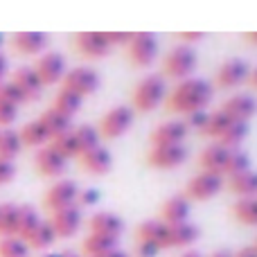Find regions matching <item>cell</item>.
Masks as SVG:
<instances>
[{
    "label": "cell",
    "instance_id": "60d3db41",
    "mask_svg": "<svg viewBox=\"0 0 257 257\" xmlns=\"http://www.w3.org/2000/svg\"><path fill=\"white\" fill-rule=\"evenodd\" d=\"M0 99H5V102H12V104H21V102H25V95H23V90L18 88L16 84H14L12 79H7V81H0Z\"/></svg>",
    "mask_w": 257,
    "mask_h": 257
},
{
    "label": "cell",
    "instance_id": "d4e9b609",
    "mask_svg": "<svg viewBox=\"0 0 257 257\" xmlns=\"http://www.w3.org/2000/svg\"><path fill=\"white\" fill-rule=\"evenodd\" d=\"M228 187L235 194H239V199L257 196V172L255 169H244L239 174H232V176H228Z\"/></svg>",
    "mask_w": 257,
    "mask_h": 257
},
{
    "label": "cell",
    "instance_id": "9a60e30c",
    "mask_svg": "<svg viewBox=\"0 0 257 257\" xmlns=\"http://www.w3.org/2000/svg\"><path fill=\"white\" fill-rule=\"evenodd\" d=\"M34 163H36V169H39L43 176H59V174H63V169H66L68 158L63 154H59L48 142V145H43L36 151Z\"/></svg>",
    "mask_w": 257,
    "mask_h": 257
},
{
    "label": "cell",
    "instance_id": "836d02e7",
    "mask_svg": "<svg viewBox=\"0 0 257 257\" xmlns=\"http://www.w3.org/2000/svg\"><path fill=\"white\" fill-rule=\"evenodd\" d=\"M41 223V217L32 205H18V228H16V237L25 239L32 230Z\"/></svg>",
    "mask_w": 257,
    "mask_h": 257
},
{
    "label": "cell",
    "instance_id": "f35d334b",
    "mask_svg": "<svg viewBox=\"0 0 257 257\" xmlns=\"http://www.w3.org/2000/svg\"><path fill=\"white\" fill-rule=\"evenodd\" d=\"M244 169H250V160L248 154L237 149H228V160H226V169H223V176H232V174H239Z\"/></svg>",
    "mask_w": 257,
    "mask_h": 257
},
{
    "label": "cell",
    "instance_id": "d6986e66",
    "mask_svg": "<svg viewBox=\"0 0 257 257\" xmlns=\"http://www.w3.org/2000/svg\"><path fill=\"white\" fill-rule=\"evenodd\" d=\"M88 226H90V232H95V235L113 237V239H117V237L122 235V230H124L122 217H117V214H113V212H95L93 217H90Z\"/></svg>",
    "mask_w": 257,
    "mask_h": 257
},
{
    "label": "cell",
    "instance_id": "e0dca14e",
    "mask_svg": "<svg viewBox=\"0 0 257 257\" xmlns=\"http://www.w3.org/2000/svg\"><path fill=\"white\" fill-rule=\"evenodd\" d=\"M187 131L190 128L185 126L183 120H167L151 131V138H149L151 147L154 145H183Z\"/></svg>",
    "mask_w": 257,
    "mask_h": 257
},
{
    "label": "cell",
    "instance_id": "277c9868",
    "mask_svg": "<svg viewBox=\"0 0 257 257\" xmlns=\"http://www.w3.org/2000/svg\"><path fill=\"white\" fill-rule=\"evenodd\" d=\"M223 187V176L214 172H203L201 169L196 176H192L185 185V199L187 201H205L212 199L214 194H219Z\"/></svg>",
    "mask_w": 257,
    "mask_h": 257
},
{
    "label": "cell",
    "instance_id": "9c48e42d",
    "mask_svg": "<svg viewBox=\"0 0 257 257\" xmlns=\"http://www.w3.org/2000/svg\"><path fill=\"white\" fill-rule=\"evenodd\" d=\"M133 124V108L131 106H113L99 120V136L117 138Z\"/></svg>",
    "mask_w": 257,
    "mask_h": 257
},
{
    "label": "cell",
    "instance_id": "680465c9",
    "mask_svg": "<svg viewBox=\"0 0 257 257\" xmlns=\"http://www.w3.org/2000/svg\"><path fill=\"white\" fill-rule=\"evenodd\" d=\"M63 257H79L77 253H63Z\"/></svg>",
    "mask_w": 257,
    "mask_h": 257
},
{
    "label": "cell",
    "instance_id": "5b68a950",
    "mask_svg": "<svg viewBox=\"0 0 257 257\" xmlns=\"http://www.w3.org/2000/svg\"><path fill=\"white\" fill-rule=\"evenodd\" d=\"M128 59L138 66H149L158 54V36L154 32H133L131 41L126 43Z\"/></svg>",
    "mask_w": 257,
    "mask_h": 257
},
{
    "label": "cell",
    "instance_id": "3957f363",
    "mask_svg": "<svg viewBox=\"0 0 257 257\" xmlns=\"http://www.w3.org/2000/svg\"><path fill=\"white\" fill-rule=\"evenodd\" d=\"M199 63V54H196L194 45L190 43H176L172 50H167L163 59V75L172 77V79H187L192 70Z\"/></svg>",
    "mask_w": 257,
    "mask_h": 257
},
{
    "label": "cell",
    "instance_id": "db71d44e",
    "mask_svg": "<svg viewBox=\"0 0 257 257\" xmlns=\"http://www.w3.org/2000/svg\"><path fill=\"white\" fill-rule=\"evenodd\" d=\"M244 39H246V41H250V43H257V30H253V32H246Z\"/></svg>",
    "mask_w": 257,
    "mask_h": 257
},
{
    "label": "cell",
    "instance_id": "ac0fdd59",
    "mask_svg": "<svg viewBox=\"0 0 257 257\" xmlns=\"http://www.w3.org/2000/svg\"><path fill=\"white\" fill-rule=\"evenodd\" d=\"M190 210H192L190 201H187L183 194L169 196V199H165L163 205H160V221H165L167 226L190 221Z\"/></svg>",
    "mask_w": 257,
    "mask_h": 257
},
{
    "label": "cell",
    "instance_id": "8d00e7d4",
    "mask_svg": "<svg viewBox=\"0 0 257 257\" xmlns=\"http://www.w3.org/2000/svg\"><path fill=\"white\" fill-rule=\"evenodd\" d=\"M30 255H32V248L21 237L12 235L0 239V257H30Z\"/></svg>",
    "mask_w": 257,
    "mask_h": 257
},
{
    "label": "cell",
    "instance_id": "681fc988",
    "mask_svg": "<svg viewBox=\"0 0 257 257\" xmlns=\"http://www.w3.org/2000/svg\"><path fill=\"white\" fill-rule=\"evenodd\" d=\"M232 257H257V250L253 246H244V248H239L237 253H232Z\"/></svg>",
    "mask_w": 257,
    "mask_h": 257
},
{
    "label": "cell",
    "instance_id": "7a4b0ae2",
    "mask_svg": "<svg viewBox=\"0 0 257 257\" xmlns=\"http://www.w3.org/2000/svg\"><path fill=\"white\" fill-rule=\"evenodd\" d=\"M167 97V84H165L163 75H156V72H149L145 75L136 86H133L131 93V108L136 111H151L156 108L163 99Z\"/></svg>",
    "mask_w": 257,
    "mask_h": 257
},
{
    "label": "cell",
    "instance_id": "8fae6325",
    "mask_svg": "<svg viewBox=\"0 0 257 257\" xmlns=\"http://www.w3.org/2000/svg\"><path fill=\"white\" fill-rule=\"evenodd\" d=\"M72 45L79 54L84 57H104L111 50V43L106 41V34L97 30H86V32H77L72 36Z\"/></svg>",
    "mask_w": 257,
    "mask_h": 257
},
{
    "label": "cell",
    "instance_id": "b9f144b4",
    "mask_svg": "<svg viewBox=\"0 0 257 257\" xmlns=\"http://www.w3.org/2000/svg\"><path fill=\"white\" fill-rule=\"evenodd\" d=\"M208 115H210L208 108H196V111L185 113V120L183 122H185L187 128H201V131H203L205 122H208Z\"/></svg>",
    "mask_w": 257,
    "mask_h": 257
},
{
    "label": "cell",
    "instance_id": "f1b7e54d",
    "mask_svg": "<svg viewBox=\"0 0 257 257\" xmlns=\"http://www.w3.org/2000/svg\"><path fill=\"white\" fill-rule=\"evenodd\" d=\"M113 248H117V239L104 237V235H95V232H90L84 239V244H81V250H84L86 257H102Z\"/></svg>",
    "mask_w": 257,
    "mask_h": 257
},
{
    "label": "cell",
    "instance_id": "4dcf8cb0",
    "mask_svg": "<svg viewBox=\"0 0 257 257\" xmlns=\"http://www.w3.org/2000/svg\"><path fill=\"white\" fill-rule=\"evenodd\" d=\"M81 102H84V97L81 95H77V93H72V90H68V88H59L57 90V95H54V104L52 106L57 108V111H61V113H66V115H70L72 117V113H77L81 108Z\"/></svg>",
    "mask_w": 257,
    "mask_h": 257
},
{
    "label": "cell",
    "instance_id": "bcb514c9",
    "mask_svg": "<svg viewBox=\"0 0 257 257\" xmlns=\"http://www.w3.org/2000/svg\"><path fill=\"white\" fill-rule=\"evenodd\" d=\"M136 257H156L160 253V248L156 244H149V241H136Z\"/></svg>",
    "mask_w": 257,
    "mask_h": 257
},
{
    "label": "cell",
    "instance_id": "94428289",
    "mask_svg": "<svg viewBox=\"0 0 257 257\" xmlns=\"http://www.w3.org/2000/svg\"><path fill=\"white\" fill-rule=\"evenodd\" d=\"M253 248H255V250H257V239H255V244H253Z\"/></svg>",
    "mask_w": 257,
    "mask_h": 257
},
{
    "label": "cell",
    "instance_id": "6f0895ef",
    "mask_svg": "<svg viewBox=\"0 0 257 257\" xmlns=\"http://www.w3.org/2000/svg\"><path fill=\"white\" fill-rule=\"evenodd\" d=\"M41 257H63V253H43Z\"/></svg>",
    "mask_w": 257,
    "mask_h": 257
},
{
    "label": "cell",
    "instance_id": "f6af8a7d",
    "mask_svg": "<svg viewBox=\"0 0 257 257\" xmlns=\"http://www.w3.org/2000/svg\"><path fill=\"white\" fill-rule=\"evenodd\" d=\"M106 34V41L111 45H126L128 41H131V34L133 32H126V30H111V32H104Z\"/></svg>",
    "mask_w": 257,
    "mask_h": 257
},
{
    "label": "cell",
    "instance_id": "cb8c5ba5",
    "mask_svg": "<svg viewBox=\"0 0 257 257\" xmlns=\"http://www.w3.org/2000/svg\"><path fill=\"white\" fill-rule=\"evenodd\" d=\"M79 160H81V165L93 174H106L113 165L111 151H108L104 145H97V147H93V149L79 154Z\"/></svg>",
    "mask_w": 257,
    "mask_h": 257
},
{
    "label": "cell",
    "instance_id": "c3c4849f",
    "mask_svg": "<svg viewBox=\"0 0 257 257\" xmlns=\"http://www.w3.org/2000/svg\"><path fill=\"white\" fill-rule=\"evenodd\" d=\"M203 36H205L203 32H178L181 43H190V45H192V41H201Z\"/></svg>",
    "mask_w": 257,
    "mask_h": 257
},
{
    "label": "cell",
    "instance_id": "e575fe53",
    "mask_svg": "<svg viewBox=\"0 0 257 257\" xmlns=\"http://www.w3.org/2000/svg\"><path fill=\"white\" fill-rule=\"evenodd\" d=\"M18 228V205L16 203H0V235L12 237Z\"/></svg>",
    "mask_w": 257,
    "mask_h": 257
},
{
    "label": "cell",
    "instance_id": "7c38bea8",
    "mask_svg": "<svg viewBox=\"0 0 257 257\" xmlns=\"http://www.w3.org/2000/svg\"><path fill=\"white\" fill-rule=\"evenodd\" d=\"M187 158V149L185 145H154L147 154L149 165L160 169H169V167H178L181 163H185Z\"/></svg>",
    "mask_w": 257,
    "mask_h": 257
},
{
    "label": "cell",
    "instance_id": "91938a15",
    "mask_svg": "<svg viewBox=\"0 0 257 257\" xmlns=\"http://www.w3.org/2000/svg\"><path fill=\"white\" fill-rule=\"evenodd\" d=\"M3 43H5V36H3V34H0V45H3Z\"/></svg>",
    "mask_w": 257,
    "mask_h": 257
},
{
    "label": "cell",
    "instance_id": "9f6ffc18",
    "mask_svg": "<svg viewBox=\"0 0 257 257\" xmlns=\"http://www.w3.org/2000/svg\"><path fill=\"white\" fill-rule=\"evenodd\" d=\"M178 257H203L201 253H196V250H185L183 255H178Z\"/></svg>",
    "mask_w": 257,
    "mask_h": 257
},
{
    "label": "cell",
    "instance_id": "7bdbcfd3",
    "mask_svg": "<svg viewBox=\"0 0 257 257\" xmlns=\"http://www.w3.org/2000/svg\"><path fill=\"white\" fill-rule=\"evenodd\" d=\"M99 190H95V187H84V190H79V194H77V205L79 208H90V205H95L99 201Z\"/></svg>",
    "mask_w": 257,
    "mask_h": 257
},
{
    "label": "cell",
    "instance_id": "44dd1931",
    "mask_svg": "<svg viewBox=\"0 0 257 257\" xmlns=\"http://www.w3.org/2000/svg\"><path fill=\"white\" fill-rule=\"evenodd\" d=\"M199 235H201L199 226H194L192 221L174 223L167 230V248H185V246H192L199 239Z\"/></svg>",
    "mask_w": 257,
    "mask_h": 257
},
{
    "label": "cell",
    "instance_id": "ee69618b",
    "mask_svg": "<svg viewBox=\"0 0 257 257\" xmlns=\"http://www.w3.org/2000/svg\"><path fill=\"white\" fill-rule=\"evenodd\" d=\"M16 113H18L16 104L0 99V126H9V124H12V122L16 120Z\"/></svg>",
    "mask_w": 257,
    "mask_h": 257
},
{
    "label": "cell",
    "instance_id": "8992f818",
    "mask_svg": "<svg viewBox=\"0 0 257 257\" xmlns=\"http://www.w3.org/2000/svg\"><path fill=\"white\" fill-rule=\"evenodd\" d=\"M77 194H79V185L70 178H59L57 183L50 185V190L43 196V205L50 212H57V210L70 208L77 205Z\"/></svg>",
    "mask_w": 257,
    "mask_h": 257
},
{
    "label": "cell",
    "instance_id": "2e32d148",
    "mask_svg": "<svg viewBox=\"0 0 257 257\" xmlns=\"http://www.w3.org/2000/svg\"><path fill=\"white\" fill-rule=\"evenodd\" d=\"M50 36L45 32H39V30H21V32H14L9 43H12L14 50L23 54H36L41 50H45L48 45Z\"/></svg>",
    "mask_w": 257,
    "mask_h": 257
},
{
    "label": "cell",
    "instance_id": "4fadbf2b",
    "mask_svg": "<svg viewBox=\"0 0 257 257\" xmlns=\"http://www.w3.org/2000/svg\"><path fill=\"white\" fill-rule=\"evenodd\" d=\"M221 111L235 122H248L257 113V99L250 93H235L223 102Z\"/></svg>",
    "mask_w": 257,
    "mask_h": 257
},
{
    "label": "cell",
    "instance_id": "f546056e",
    "mask_svg": "<svg viewBox=\"0 0 257 257\" xmlns=\"http://www.w3.org/2000/svg\"><path fill=\"white\" fill-rule=\"evenodd\" d=\"M232 217L246 226H257V196H244L237 199L232 205Z\"/></svg>",
    "mask_w": 257,
    "mask_h": 257
},
{
    "label": "cell",
    "instance_id": "f907efd6",
    "mask_svg": "<svg viewBox=\"0 0 257 257\" xmlns=\"http://www.w3.org/2000/svg\"><path fill=\"white\" fill-rule=\"evenodd\" d=\"M5 75H7V57L0 52V81H3Z\"/></svg>",
    "mask_w": 257,
    "mask_h": 257
},
{
    "label": "cell",
    "instance_id": "6da1fadb",
    "mask_svg": "<svg viewBox=\"0 0 257 257\" xmlns=\"http://www.w3.org/2000/svg\"><path fill=\"white\" fill-rule=\"evenodd\" d=\"M214 95V84L203 77H187L181 79L174 90L167 95V108L176 113H190L196 108H205Z\"/></svg>",
    "mask_w": 257,
    "mask_h": 257
},
{
    "label": "cell",
    "instance_id": "ab89813d",
    "mask_svg": "<svg viewBox=\"0 0 257 257\" xmlns=\"http://www.w3.org/2000/svg\"><path fill=\"white\" fill-rule=\"evenodd\" d=\"M230 122H232L230 117H228L221 108H217V111H212L208 115V122H205V126H203V133H208V136H212V138H219L223 131H226V126L230 124Z\"/></svg>",
    "mask_w": 257,
    "mask_h": 257
},
{
    "label": "cell",
    "instance_id": "ba28073f",
    "mask_svg": "<svg viewBox=\"0 0 257 257\" xmlns=\"http://www.w3.org/2000/svg\"><path fill=\"white\" fill-rule=\"evenodd\" d=\"M248 75H250L248 61H244V59H239V57H232L217 68L214 86H219V88H235V86L244 84V81L248 79Z\"/></svg>",
    "mask_w": 257,
    "mask_h": 257
},
{
    "label": "cell",
    "instance_id": "83f0119b",
    "mask_svg": "<svg viewBox=\"0 0 257 257\" xmlns=\"http://www.w3.org/2000/svg\"><path fill=\"white\" fill-rule=\"evenodd\" d=\"M18 136H21L23 145H30V147H43L50 142V133L41 120H32V122H27V124H23Z\"/></svg>",
    "mask_w": 257,
    "mask_h": 257
},
{
    "label": "cell",
    "instance_id": "ffe728a7",
    "mask_svg": "<svg viewBox=\"0 0 257 257\" xmlns=\"http://www.w3.org/2000/svg\"><path fill=\"white\" fill-rule=\"evenodd\" d=\"M12 81L23 90L25 99L39 97L41 90H43V81H41V77L36 75L34 66H21V68H16V70H14Z\"/></svg>",
    "mask_w": 257,
    "mask_h": 257
},
{
    "label": "cell",
    "instance_id": "d6a6232c",
    "mask_svg": "<svg viewBox=\"0 0 257 257\" xmlns=\"http://www.w3.org/2000/svg\"><path fill=\"white\" fill-rule=\"evenodd\" d=\"M21 147H23V142L16 128H12V126L0 128V158L12 160L21 151Z\"/></svg>",
    "mask_w": 257,
    "mask_h": 257
},
{
    "label": "cell",
    "instance_id": "11a10c76",
    "mask_svg": "<svg viewBox=\"0 0 257 257\" xmlns=\"http://www.w3.org/2000/svg\"><path fill=\"white\" fill-rule=\"evenodd\" d=\"M248 81H250V84H253L255 88H257V68H253V70H250V75H248Z\"/></svg>",
    "mask_w": 257,
    "mask_h": 257
},
{
    "label": "cell",
    "instance_id": "f5cc1de1",
    "mask_svg": "<svg viewBox=\"0 0 257 257\" xmlns=\"http://www.w3.org/2000/svg\"><path fill=\"white\" fill-rule=\"evenodd\" d=\"M208 257H232L230 250H214V253H210Z\"/></svg>",
    "mask_w": 257,
    "mask_h": 257
},
{
    "label": "cell",
    "instance_id": "74e56055",
    "mask_svg": "<svg viewBox=\"0 0 257 257\" xmlns=\"http://www.w3.org/2000/svg\"><path fill=\"white\" fill-rule=\"evenodd\" d=\"M72 131H75V138H77V142H79V154L97 147L99 138H102L97 131V126H93V124H81V126L72 128Z\"/></svg>",
    "mask_w": 257,
    "mask_h": 257
},
{
    "label": "cell",
    "instance_id": "484cf974",
    "mask_svg": "<svg viewBox=\"0 0 257 257\" xmlns=\"http://www.w3.org/2000/svg\"><path fill=\"white\" fill-rule=\"evenodd\" d=\"M25 241H27V246H30V248L45 250V248H50V246L57 241V232H54L52 223L41 219V223L30 232V235L25 237Z\"/></svg>",
    "mask_w": 257,
    "mask_h": 257
},
{
    "label": "cell",
    "instance_id": "30bf717a",
    "mask_svg": "<svg viewBox=\"0 0 257 257\" xmlns=\"http://www.w3.org/2000/svg\"><path fill=\"white\" fill-rule=\"evenodd\" d=\"M34 70H36V75L41 77L43 86L57 84V81H61L63 75H66V57H63L61 52H54V50L43 52L39 59H36Z\"/></svg>",
    "mask_w": 257,
    "mask_h": 257
},
{
    "label": "cell",
    "instance_id": "603a6c76",
    "mask_svg": "<svg viewBox=\"0 0 257 257\" xmlns=\"http://www.w3.org/2000/svg\"><path fill=\"white\" fill-rule=\"evenodd\" d=\"M226 160H228V149L219 142L208 145L203 151L199 154V165L203 172H214L223 176V169H226Z\"/></svg>",
    "mask_w": 257,
    "mask_h": 257
},
{
    "label": "cell",
    "instance_id": "1f68e13d",
    "mask_svg": "<svg viewBox=\"0 0 257 257\" xmlns=\"http://www.w3.org/2000/svg\"><path fill=\"white\" fill-rule=\"evenodd\" d=\"M246 133H248V122H235L232 120L217 140H219V145H223L226 149H237V147L241 145V140L246 138Z\"/></svg>",
    "mask_w": 257,
    "mask_h": 257
},
{
    "label": "cell",
    "instance_id": "7dc6e473",
    "mask_svg": "<svg viewBox=\"0 0 257 257\" xmlns=\"http://www.w3.org/2000/svg\"><path fill=\"white\" fill-rule=\"evenodd\" d=\"M16 174V167H14V160H7V158H0V185L3 183H9Z\"/></svg>",
    "mask_w": 257,
    "mask_h": 257
},
{
    "label": "cell",
    "instance_id": "d590c367",
    "mask_svg": "<svg viewBox=\"0 0 257 257\" xmlns=\"http://www.w3.org/2000/svg\"><path fill=\"white\" fill-rule=\"evenodd\" d=\"M50 145H52L59 154L66 156V158L79 156V142H77L75 131H72V128H70V131L59 133V136H54V138H50Z\"/></svg>",
    "mask_w": 257,
    "mask_h": 257
},
{
    "label": "cell",
    "instance_id": "5bb4252c",
    "mask_svg": "<svg viewBox=\"0 0 257 257\" xmlns=\"http://www.w3.org/2000/svg\"><path fill=\"white\" fill-rule=\"evenodd\" d=\"M50 223H52L57 237L77 235V230L81 228V208L79 205H70V208L57 210V212H52V217H50Z\"/></svg>",
    "mask_w": 257,
    "mask_h": 257
},
{
    "label": "cell",
    "instance_id": "4316f807",
    "mask_svg": "<svg viewBox=\"0 0 257 257\" xmlns=\"http://www.w3.org/2000/svg\"><path fill=\"white\" fill-rule=\"evenodd\" d=\"M39 120L43 122V126H45V128H48L50 138H54V136H59V133L70 131V128H72V124H70V115H66V113L57 111L54 106L45 108V111L41 113Z\"/></svg>",
    "mask_w": 257,
    "mask_h": 257
},
{
    "label": "cell",
    "instance_id": "7402d4cb",
    "mask_svg": "<svg viewBox=\"0 0 257 257\" xmlns=\"http://www.w3.org/2000/svg\"><path fill=\"white\" fill-rule=\"evenodd\" d=\"M167 230L169 226L160 219H147L138 226V241H149L156 244L160 250L167 248Z\"/></svg>",
    "mask_w": 257,
    "mask_h": 257
},
{
    "label": "cell",
    "instance_id": "816d5d0a",
    "mask_svg": "<svg viewBox=\"0 0 257 257\" xmlns=\"http://www.w3.org/2000/svg\"><path fill=\"white\" fill-rule=\"evenodd\" d=\"M102 257H128V253H124L122 248H113V250H108V253L102 255Z\"/></svg>",
    "mask_w": 257,
    "mask_h": 257
},
{
    "label": "cell",
    "instance_id": "52a82bcc",
    "mask_svg": "<svg viewBox=\"0 0 257 257\" xmlns=\"http://www.w3.org/2000/svg\"><path fill=\"white\" fill-rule=\"evenodd\" d=\"M97 86H99V75L90 66H77L72 70H66V75H63V88L72 90V93L81 95V97L95 93Z\"/></svg>",
    "mask_w": 257,
    "mask_h": 257
}]
</instances>
